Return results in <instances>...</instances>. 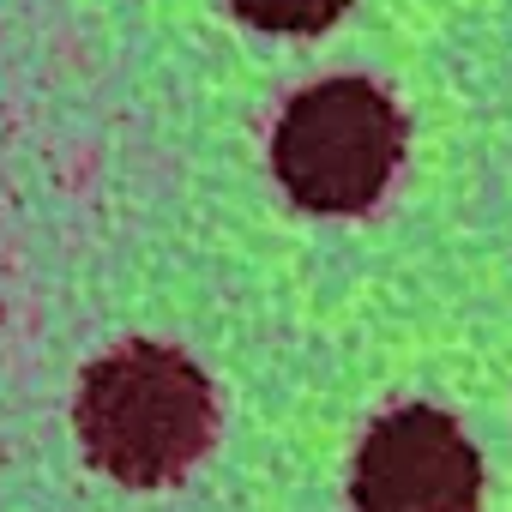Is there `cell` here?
Instances as JSON below:
<instances>
[{
  "mask_svg": "<svg viewBox=\"0 0 512 512\" xmlns=\"http://www.w3.org/2000/svg\"><path fill=\"white\" fill-rule=\"evenodd\" d=\"M217 404L205 374L169 344H121L79 386V440L127 488H163L211 446Z\"/></svg>",
  "mask_w": 512,
  "mask_h": 512,
  "instance_id": "obj_1",
  "label": "cell"
},
{
  "mask_svg": "<svg viewBox=\"0 0 512 512\" xmlns=\"http://www.w3.org/2000/svg\"><path fill=\"white\" fill-rule=\"evenodd\" d=\"M404 157V115L392 109V97L368 79H326L308 85L272 139V163L284 193L302 211H368L392 169Z\"/></svg>",
  "mask_w": 512,
  "mask_h": 512,
  "instance_id": "obj_2",
  "label": "cell"
},
{
  "mask_svg": "<svg viewBox=\"0 0 512 512\" xmlns=\"http://www.w3.org/2000/svg\"><path fill=\"white\" fill-rule=\"evenodd\" d=\"M350 494L356 512H476L482 458L446 410L404 404L368 428Z\"/></svg>",
  "mask_w": 512,
  "mask_h": 512,
  "instance_id": "obj_3",
  "label": "cell"
},
{
  "mask_svg": "<svg viewBox=\"0 0 512 512\" xmlns=\"http://www.w3.org/2000/svg\"><path fill=\"white\" fill-rule=\"evenodd\" d=\"M344 7H350V0H235V13H241L247 25L284 31V37H296V31H326Z\"/></svg>",
  "mask_w": 512,
  "mask_h": 512,
  "instance_id": "obj_4",
  "label": "cell"
}]
</instances>
